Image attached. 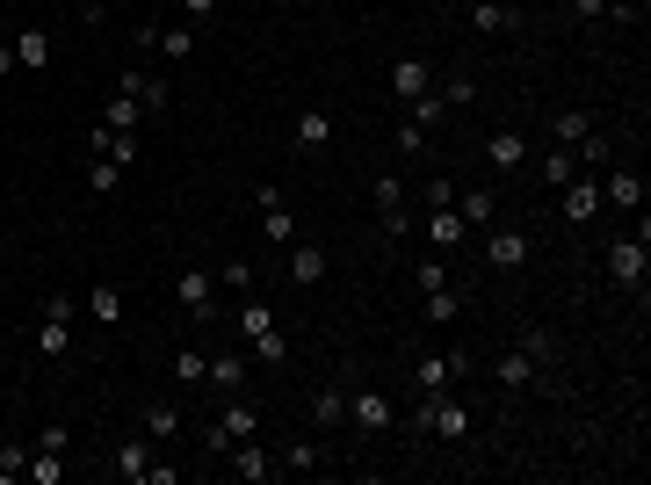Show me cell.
Wrapping results in <instances>:
<instances>
[{"mask_svg":"<svg viewBox=\"0 0 651 485\" xmlns=\"http://www.w3.org/2000/svg\"><path fill=\"white\" fill-rule=\"evenodd\" d=\"M608 276L623 283V290H644V276H651V232H644V218H637L630 239H615V247H608Z\"/></svg>","mask_w":651,"mask_h":485,"instance_id":"obj_1","label":"cell"},{"mask_svg":"<svg viewBox=\"0 0 651 485\" xmlns=\"http://www.w3.org/2000/svg\"><path fill=\"white\" fill-rule=\"evenodd\" d=\"M37 355H51V362L73 355V297L66 290H58L51 305H44V319H37Z\"/></svg>","mask_w":651,"mask_h":485,"instance_id":"obj_2","label":"cell"},{"mask_svg":"<svg viewBox=\"0 0 651 485\" xmlns=\"http://www.w3.org/2000/svg\"><path fill=\"white\" fill-rule=\"evenodd\" d=\"M348 420H355L362 435H391V428H398V406L384 399L377 384H362V391H348Z\"/></svg>","mask_w":651,"mask_h":485,"instance_id":"obj_3","label":"cell"},{"mask_svg":"<svg viewBox=\"0 0 651 485\" xmlns=\"http://www.w3.org/2000/svg\"><path fill=\"white\" fill-rule=\"evenodd\" d=\"M463 370H471V355H463V348H449V355H420V370H413V391H420V399H434V391H449Z\"/></svg>","mask_w":651,"mask_h":485,"instance_id":"obj_4","label":"cell"},{"mask_svg":"<svg viewBox=\"0 0 651 485\" xmlns=\"http://www.w3.org/2000/svg\"><path fill=\"white\" fill-rule=\"evenodd\" d=\"M557 203H565V218H572V225L586 232V225H594V218H601V181H594V174H586V167H579V174L565 181V189H557Z\"/></svg>","mask_w":651,"mask_h":485,"instance_id":"obj_5","label":"cell"},{"mask_svg":"<svg viewBox=\"0 0 651 485\" xmlns=\"http://www.w3.org/2000/svg\"><path fill=\"white\" fill-rule=\"evenodd\" d=\"M232 478L268 485V478H283V464H275V449H261V435H246V442H232Z\"/></svg>","mask_w":651,"mask_h":485,"instance_id":"obj_6","label":"cell"},{"mask_svg":"<svg viewBox=\"0 0 651 485\" xmlns=\"http://www.w3.org/2000/svg\"><path fill=\"white\" fill-rule=\"evenodd\" d=\"M174 297H181L196 319H210V312H217V276H210V268H181V276H174Z\"/></svg>","mask_w":651,"mask_h":485,"instance_id":"obj_7","label":"cell"},{"mask_svg":"<svg viewBox=\"0 0 651 485\" xmlns=\"http://www.w3.org/2000/svg\"><path fill=\"white\" fill-rule=\"evenodd\" d=\"M485 167L492 174H521V167H529V138H521V131H492L485 138Z\"/></svg>","mask_w":651,"mask_h":485,"instance_id":"obj_8","label":"cell"},{"mask_svg":"<svg viewBox=\"0 0 651 485\" xmlns=\"http://www.w3.org/2000/svg\"><path fill=\"white\" fill-rule=\"evenodd\" d=\"M369 196H377V225L398 239V232H406V181H398V174H377V189H369Z\"/></svg>","mask_w":651,"mask_h":485,"instance_id":"obj_9","label":"cell"},{"mask_svg":"<svg viewBox=\"0 0 651 485\" xmlns=\"http://www.w3.org/2000/svg\"><path fill=\"white\" fill-rule=\"evenodd\" d=\"M283 261H290V283H297V290L326 283V247H312V239H290V247H283Z\"/></svg>","mask_w":651,"mask_h":485,"instance_id":"obj_10","label":"cell"},{"mask_svg":"<svg viewBox=\"0 0 651 485\" xmlns=\"http://www.w3.org/2000/svg\"><path fill=\"white\" fill-rule=\"evenodd\" d=\"M471 29H478V37H514L521 8H507V0H471Z\"/></svg>","mask_w":651,"mask_h":485,"instance_id":"obj_11","label":"cell"},{"mask_svg":"<svg viewBox=\"0 0 651 485\" xmlns=\"http://www.w3.org/2000/svg\"><path fill=\"white\" fill-rule=\"evenodd\" d=\"M246 435H261V413L254 406H225V413H217V428H210V449H232Z\"/></svg>","mask_w":651,"mask_h":485,"instance_id":"obj_12","label":"cell"},{"mask_svg":"<svg viewBox=\"0 0 651 485\" xmlns=\"http://www.w3.org/2000/svg\"><path fill=\"white\" fill-rule=\"evenodd\" d=\"M529 254H536V239H529V232H492V239H485V261L500 268V276H507V268H521Z\"/></svg>","mask_w":651,"mask_h":485,"instance_id":"obj_13","label":"cell"},{"mask_svg":"<svg viewBox=\"0 0 651 485\" xmlns=\"http://www.w3.org/2000/svg\"><path fill=\"white\" fill-rule=\"evenodd\" d=\"M304 413H312V428H348V391H333V384H319L312 399H304Z\"/></svg>","mask_w":651,"mask_h":485,"instance_id":"obj_14","label":"cell"},{"mask_svg":"<svg viewBox=\"0 0 651 485\" xmlns=\"http://www.w3.org/2000/svg\"><path fill=\"white\" fill-rule=\"evenodd\" d=\"M427 87H434V66H427V58H398V66H391V95H398V102H420Z\"/></svg>","mask_w":651,"mask_h":485,"instance_id":"obj_15","label":"cell"},{"mask_svg":"<svg viewBox=\"0 0 651 485\" xmlns=\"http://www.w3.org/2000/svg\"><path fill=\"white\" fill-rule=\"evenodd\" d=\"M427 247H434V254H456V247H463V218H456V203L427 210Z\"/></svg>","mask_w":651,"mask_h":485,"instance_id":"obj_16","label":"cell"},{"mask_svg":"<svg viewBox=\"0 0 651 485\" xmlns=\"http://www.w3.org/2000/svg\"><path fill=\"white\" fill-rule=\"evenodd\" d=\"M290 138H297V153H326V145H333V116L326 109H304Z\"/></svg>","mask_w":651,"mask_h":485,"instance_id":"obj_17","label":"cell"},{"mask_svg":"<svg viewBox=\"0 0 651 485\" xmlns=\"http://www.w3.org/2000/svg\"><path fill=\"white\" fill-rule=\"evenodd\" d=\"M246 370H254V355L225 348V355H210V377H203V384H217V391H239V384H246Z\"/></svg>","mask_w":651,"mask_h":485,"instance_id":"obj_18","label":"cell"},{"mask_svg":"<svg viewBox=\"0 0 651 485\" xmlns=\"http://www.w3.org/2000/svg\"><path fill=\"white\" fill-rule=\"evenodd\" d=\"M601 203H615V210H644V174H630V167L608 174V181H601Z\"/></svg>","mask_w":651,"mask_h":485,"instance_id":"obj_19","label":"cell"},{"mask_svg":"<svg viewBox=\"0 0 651 485\" xmlns=\"http://www.w3.org/2000/svg\"><path fill=\"white\" fill-rule=\"evenodd\" d=\"M145 464H152V442H145V435H131V442L109 449V471H116V478H145Z\"/></svg>","mask_w":651,"mask_h":485,"instance_id":"obj_20","label":"cell"},{"mask_svg":"<svg viewBox=\"0 0 651 485\" xmlns=\"http://www.w3.org/2000/svg\"><path fill=\"white\" fill-rule=\"evenodd\" d=\"M15 66H22V73H44V66H51V37H44L37 22H29L22 37H15Z\"/></svg>","mask_w":651,"mask_h":485,"instance_id":"obj_21","label":"cell"},{"mask_svg":"<svg viewBox=\"0 0 651 485\" xmlns=\"http://www.w3.org/2000/svg\"><path fill=\"white\" fill-rule=\"evenodd\" d=\"M275 464H283V471H319V464H326V449H319L312 435H290L283 449H275Z\"/></svg>","mask_w":651,"mask_h":485,"instance_id":"obj_22","label":"cell"},{"mask_svg":"<svg viewBox=\"0 0 651 485\" xmlns=\"http://www.w3.org/2000/svg\"><path fill=\"white\" fill-rule=\"evenodd\" d=\"M492 377H500L507 391H521V384H536V355H529V348H507L500 362H492Z\"/></svg>","mask_w":651,"mask_h":485,"instance_id":"obj_23","label":"cell"},{"mask_svg":"<svg viewBox=\"0 0 651 485\" xmlns=\"http://www.w3.org/2000/svg\"><path fill=\"white\" fill-rule=\"evenodd\" d=\"M456 218L463 225H492V218H500V196H492V189H463L456 196Z\"/></svg>","mask_w":651,"mask_h":485,"instance_id":"obj_24","label":"cell"},{"mask_svg":"<svg viewBox=\"0 0 651 485\" xmlns=\"http://www.w3.org/2000/svg\"><path fill=\"white\" fill-rule=\"evenodd\" d=\"M138 428H145V442H152V449H160V442H174V435H181V406H145V420H138Z\"/></svg>","mask_w":651,"mask_h":485,"instance_id":"obj_25","label":"cell"},{"mask_svg":"<svg viewBox=\"0 0 651 485\" xmlns=\"http://www.w3.org/2000/svg\"><path fill=\"white\" fill-rule=\"evenodd\" d=\"M123 174H131V167H116L109 153H95V160H87V189H95V196H116V189H123Z\"/></svg>","mask_w":651,"mask_h":485,"instance_id":"obj_26","label":"cell"},{"mask_svg":"<svg viewBox=\"0 0 651 485\" xmlns=\"http://www.w3.org/2000/svg\"><path fill=\"white\" fill-rule=\"evenodd\" d=\"M87 319H95V326H116V319H123L116 283H95V290H87Z\"/></svg>","mask_w":651,"mask_h":485,"instance_id":"obj_27","label":"cell"},{"mask_svg":"<svg viewBox=\"0 0 651 485\" xmlns=\"http://www.w3.org/2000/svg\"><path fill=\"white\" fill-rule=\"evenodd\" d=\"M572 174H579V153H572V145H550V153H543V181H550V189H565Z\"/></svg>","mask_w":651,"mask_h":485,"instance_id":"obj_28","label":"cell"},{"mask_svg":"<svg viewBox=\"0 0 651 485\" xmlns=\"http://www.w3.org/2000/svg\"><path fill=\"white\" fill-rule=\"evenodd\" d=\"M268 326H275V305H268V297H246V305H239V333H246V341H261Z\"/></svg>","mask_w":651,"mask_h":485,"instance_id":"obj_29","label":"cell"},{"mask_svg":"<svg viewBox=\"0 0 651 485\" xmlns=\"http://www.w3.org/2000/svg\"><path fill=\"white\" fill-rule=\"evenodd\" d=\"M102 124H109V131H138V124H145V102H131V95H109Z\"/></svg>","mask_w":651,"mask_h":485,"instance_id":"obj_30","label":"cell"},{"mask_svg":"<svg viewBox=\"0 0 651 485\" xmlns=\"http://www.w3.org/2000/svg\"><path fill=\"white\" fill-rule=\"evenodd\" d=\"M427 319H434V326H456V319H463V297H456L449 283H442V290H427Z\"/></svg>","mask_w":651,"mask_h":485,"instance_id":"obj_31","label":"cell"},{"mask_svg":"<svg viewBox=\"0 0 651 485\" xmlns=\"http://www.w3.org/2000/svg\"><path fill=\"white\" fill-rule=\"evenodd\" d=\"M210 377V355L203 348H174V384H203Z\"/></svg>","mask_w":651,"mask_h":485,"instance_id":"obj_32","label":"cell"},{"mask_svg":"<svg viewBox=\"0 0 651 485\" xmlns=\"http://www.w3.org/2000/svg\"><path fill=\"white\" fill-rule=\"evenodd\" d=\"M586 131H594V116H579V109H565V116H550V138H557V145H579Z\"/></svg>","mask_w":651,"mask_h":485,"instance_id":"obj_33","label":"cell"},{"mask_svg":"<svg viewBox=\"0 0 651 485\" xmlns=\"http://www.w3.org/2000/svg\"><path fill=\"white\" fill-rule=\"evenodd\" d=\"M210 276H217V290H254V261H225V268H210Z\"/></svg>","mask_w":651,"mask_h":485,"instance_id":"obj_34","label":"cell"},{"mask_svg":"<svg viewBox=\"0 0 651 485\" xmlns=\"http://www.w3.org/2000/svg\"><path fill=\"white\" fill-rule=\"evenodd\" d=\"M152 51H167V58H189V51H196V29H189V22H174V29H160V44H152Z\"/></svg>","mask_w":651,"mask_h":485,"instance_id":"obj_35","label":"cell"},{"mask_svg":"<svg viewBox=\"0 0 651 485\" xmlns=\"http://www.w3.org/2000/svg\"><path fill=\"white\" fill-rule=\"evenodd\" d=\"M283 355H290V333H283V326H268L261 341H254V362H283Z\"/></svg>","mask_w":651,"mask_h":485,"instance_id":"obj_36","label":"cell"},{"mask_svg":"<svg viewBox=\"0 0 651 485\" xmlns=\"http://www.w3.org/2000/svg\"><path fill=\"white\" fill-rule=\"evenodd\" d=\"M521 348H529L536 362H550V355H557V333H550V326H521Z\"/></svg>","mask_w":651,"mask_h":485,"instance_id":"obj_37","label":"cell"},{"mask_svg":"<svg viewBox=\"0 0 651 485\" xmlns=\"http://www.w3.org/2000/svg\"><path fill=\"white\" fill-rule=\"evenodd\" d=\"M413 283H420V290H442V283H449V261H442V254H427V261L413 268Z\"/></svg>","mask_w":651,"mask_h":485,"instance_id":"obj_38","label":"cell"},{"mask_svg":"<svg viewBox=\"0 0 651 485\" xmlns=\"http://www.w3.org/2000/svg\"><path fill=\"white\" fill-rule=\"evenodd\" d=\"M398 153H406V160H420V153H427V131L413 124V116H406V124H398Z\"/></svg>","mask_w":651,"mask_h":485,"instance_id":"obj_39","label":"cell"},{"mask_svg":"<svg viewBox=\"0 0 651 485\" xmlns=\"http://www.w3.org/2000/svg\"><path fill=\"white\" fill-rule=\"evenodd\" d=\"M22 464H29V449L22 442H0V478H22Z\"/></svg>","mask_w":651,"mask_h":485,"instance_id":"obj_40","label":"cell"},{"mask_svg":"<svg viewBox=\"0 0 651 485\" xmlns=\"http://www.w3.org/2000/svg\"><path fill=\"white\" fill-rule=\"evenodd\" d=\"M442 203H456V189H449V174H434L427 181V210H442Z\"/></svg>","mask_w":651,"mask_h":485,"instance_id":"obj_41","label":"cell"},{"mask_svg":"<svg viewBox=\"0 0 651 485\" xmlns=\"http://www.w3.org/2000/svg\"><path fill=\"white\" fill-rule=\"evenodd\" d=\"M8 73H22V66H15V37H0V80Z\"/></svg>","mask_w":651,"mask_h":485,"instance_id":"obj_42","label":"cell"},{"mask_svg":"<svg viewBox=\"0 0 651 485\" xmlns=\"http://www.w3.org/2000/svg\"><path fill=\"white\" fill-rule=\"evenodd\" d=\"M181 15H189V22H203V15H217V0H181Z\"/></svg>","mask_w":651,"mask_h":485,"instance_id":"obj_43","label":"cell"},{"mask_svg":"<svg viewBox=\"0 0 651 485\" xmlns=\"http://www.w3.org/2000/svg\"><path fill=\"white\" fill-rule=\"evenodd\" d=\"M572 8H579L586 22H594V15H608V0H572Z\"/></svg>","mask_w":651,"mask_h":485,"instance_id":"obj_44","label":"cell"},{"mask_svg":"<svg viewBox=\"0 0 651 485\" xmlns=\"http://www.w3.org/2000/svg\"><path fill=\"white\" fill-rule=\"evenodd\" d=\"M80 15H87V22H102V0H80Z\"/></svg>","mask_w":651,"mask_h":485,"instance_id":"obj_45","label":"cell"}]
</instances>
